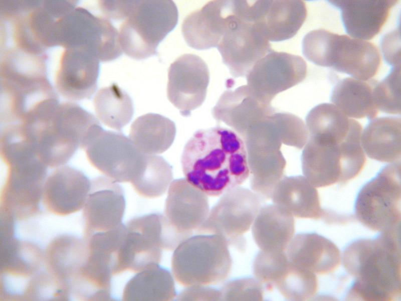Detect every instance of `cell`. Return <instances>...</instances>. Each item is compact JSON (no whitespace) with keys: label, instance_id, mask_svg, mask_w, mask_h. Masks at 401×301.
Masks as SVG:
<instances>
[{"label":"cell","instance_id":"44dd1931","mask_svg":"<svg viewBox=\"0 0 401 301\" xmlns=\"http://www.w3.org/2000/svg\"><path fill=\"white\" fill-rule=\"evenodd\" d=\"M91 182L83 173L69 166L58 167L46 178L42 204L49 212L66 216L83 208Z\"/></svg>","mask_w":401,"mask_h":301},{"label":"cell","instance_id":"d590c367","mask_svg":"<svg viewBox=\"0 0 401 301\" xmlns=\"http://www.w3.org/2000/svg\"><path fill=\"white\" fill-rule=\"evenodd\" d=\"M222 300H261L263 284L255 278H242L227 282L221 289Z\"/></svg>","mask_w":401,"mask_h":301},{"label":"cell","instance_id":"7c38bea8","mask_svg":"<svg viewBox=\"0 0 401 301\" xmlns=\"http://www.w3.org/2000/svg\"><path fill=\"white\" fill-rule=\"evenodd\" d=\"M90 164L116 182H129L141 172L145 155L122 133L97 127L84 149Z\"/></svg>","mask_w":401,"mask_h":301},{"label":"cell","instance_id":"d6a6232c","mask_svg":"<svg viewBox=\"0 0 401 301\" xmlns=\"http://www.w3.org/2000/svg\"><path fill=\"white\" fill-rule=\"evenodd\" d=\"M276 287L284 297L291 300H306L317 292L316 274L299 268L287 260L284 273Z\"/></svg>","mask_w":401,"mask_h":301},{"label":"cell","instance_id":"ba28073f","mask_svg":"<svg viewBox=\"0 0 401 301\" xmlns=\"http://www.w3.org/2000/svg\"><path fill=\"white\" fill-rule=\"evenodd\" d=\"M400 195L399 161L383 167L362 187L355 203L356 218L381 233L400 229Z\"/></svg>","mask_w":401,"mask_h":301},{"label":"cell","instance_id":"7a4b0ae2","mask_svg":"<svg viewBox=\"0 0 401 301\" xmlns=\"http://www.w3.org/2000/svg\"><path fill=\"white\" fill-rule=\"evenodd\" d=\"M181 163L186 180L211 197L236 189L250 175L243 140L224 127L196 131L184 147Z\"/></svg>","mask_w":401,"mask_h":301},{"label":"cell","instance_id":"603a6c76","mask_svg":"<svg viewBox=\"0 0 401 301\" xmlns=\"http://www.w3.org/2000/svg\"><path fill=\"white\" fill-rule=\"evenodd\" d=\"M339 10L345 32L359 40L371 39L379 33L391 9L398 2L389 0L327 1Z\"/></svg>","mask_w":401,"mask_h":301},{"label":"cell","instance_id":"ac0fdd59","mask_svg":"<svg viewBox=\"0 0 401 301\" xmlns=\"http://www.w3.org/2000/svg\"><path fill=\"white\" fill-rule=\"evenodd\" d=\"M125 207L123 191L116 182L106 176L92 180L83 207L84 238L121 224Z\"/></svg>","mask_w":401,"mask_h":301},{"label":"cell","instance_id":"52a82bcc","mask_svg":"<svg viewBox=\"0 0 401 301\" xmlns=\"http://www.w3.org/2000/svg\"><path fill=\"white\" fill-rule=\"evenodd\" d=\"M178 18L172 1H131L119 33L122 51L137 60L156 54L159 44L175 28Z\"/></svg>","mask_w":401,"mask_h":301},{"label":"cell","instance_id":"9c48e42d","mask_svg":"<svg viewBox=\"0 0 401 301\" xmlns=\"http://www.w3.org/2000/svg\"><path fill=\"white\" fill-rule=\"evenodd\" d=\"M57 44L65 49H86L102 62L115 60L123 52L119 33L111 23L80 7L59 19Z\"/></svg>","mask_w":401,"mask_h":301},{"label":"cell","instance_id":"5b68a950","mask_svg":"<svg viewBox=\"0 0 401 301\" xmlns=\"http://www.w3.org/2000/svg\"><path fill=\"white\" fill-rule=\"evenodd\" d=\"M302 50L313 63L363 81L375 75L380 63L379 53L374 44L321 29L305 36Z\"/></svg>","mask_w":401,"mask_h":301},{"label":"cell","instance_id":"484cf974","mask_svg":"<svg viewBox=\"0 0 401 301\" xmlns=\"http://www.w3.org/2000/svg\"><path fill=\"white\" fill-rule=\"evenodd\" d=\"M294 232V217L275 204L261 208L252 225L256 244L266 252L285 251Z\"/></svg>","mask_w":401,"mask_h":301},{"label":"cell","instance_id":"8d00e7d4","mask_svg":"<svg viewBox=\"0 0 401 301\" xmlns=\"http://www.w3.org/2000/svg\"><path fill=\"white\" fill-rule=\"evenodd\" d=\"M181 300H222L221 290L208 285H195L188 287L177 297Z\"/></svg>","mask_w":401,"mask_h":301},{"label":"cell","instance_id":"ffe728a7","mask_svg":"<svg viewBox=\"0 0 401 301\" xmlns=\"http://www.w3.org/2000/svg\"><path fill=\"white\" fill-rule=\"evenodd\" d=\"M100 61L86 49H65L56 74L58 91L71 100L90 98L97 88Z\"/></svg>","mask_w":401,"mask_h":301},{"label":"cell","instance_id":"3957f363","mask_svg":"<svg viewBox=\"0 0 401 301\" xmlns=\"http://www.w3.org/2000/svg\"><path fill=\"white\" fill-rule=\"evenodd\" d=\"M400 230L360 239L345 248L343 263L354 278L347 299L394 300L400 297Z\"/></svg>","mask_w":401,"mask_h":301},{"label":"cell","instance_id":"7402d4cb","mask_svg":"<svg viewBox=\"0 0 401 301\" xmlns=\"http://www.w3.org/2000/svg\"><path fill=\"white\" fill-rule=\"evenodd\" d=\"M234 12V1L209 2L183 20L181 31L185 42L197 50L217 48Z\"/></svg>","mask_w":401,"mask_h":301},{"label":"cell","instance_id":"9a60e30c","mask_svg":"<svg viewBox=\"0 0 401 301\" xmlns=\"http://www.w3.org/2000/svg\"><path fill=\"white\" fill-rule=\"evenodd\" d=\"M261 208L256 195L236 188L225 194L196 231L220 235L229 244L249 230Z\"/></svg>","mask_w":401,"mask_h":301},{"label":"cell","instance_id":"836d02e7","mask_svg":"<svg viewBox=\"0 0 401 301\" xmlns=\"http://www.w3.org/2000/svg\"><path fill=\"white\" fill-rule=\"evenodd\" d=\"M378 110L390 114L400 113V66H393L381 81H376L373 88Z\"/></svg>","mask_w":401,"mask_h":301},{"label":"cell","instance_id":"8992f818","mask_svg":"<svg viewBox=\"0 0 401 301\" xmlns=\"http://www.w3.org/2000/svg\"><path fill=\"white\" fill-rule=\"evenodd\" d=\"M228 245L226 239L218 234L189 237L174 249L171 260L174 278L186 287L223 281L232 267Z\"/></svg>","mask_w":401,"mask_h":301},{"label":"cell","instance_id":"2e32d148","mask_svg":"<svg viewBox=\"0 0 401 301\" xmlns=\"http://www.w3.org/2000/svg\"><path fill=\"white\" fill-rule=\"evenodd\" d=\"M163 215L152 214L131 220L126 225L121 248L122 271L140 272L158 265L161 259Z\"/></svg>","mask_w":401,"mask_h":301},{"label":"cell","instance_id":"d6986e66","mask_svg":"<svg viewBox=\"0 0 401 301\" xmlns=\"http://www.w3.org/2000/svg\"><path fill=\"white\" fill-rule=\"evenodd\" d=\"M251 2L249 20L268 40L280 42L294 37L307 16L305 3L298 0Z\"/></svg>","mask_w":401,"mask_h":301},{"label":"cell","instance_id":"e575fe53","mask_svg":"<svg viewBox=\"0 0 401 301\" xmlns=\"http://www.w3.org/2000/svg\"><path fill=\"white\" fill-rule=\"evenodd\" d=\"M287 263L285 251L260 250L253 264L255 278L267 287H276L285 271Z\"/></svg>","mask_w":401,"mask_h":301},{"label":"cell","instance_id":"30bf717a","mask_svg":"<svg viewBox=\"0 0 401 301\" xmlns=\"http://www.w3.org/2000/svg\"><path fill=\"white\" fill-rule=\"evenodd\" d=\"M209 211L205 194L186 179L172 181L163 215V236L166 246L174 249L202 225Z\"/></svg>","mask_w":401,"mask_h":301},{"label":"cell","instance_id":"f546056e","mask_svg":"<svg viewBox=\"0 0 401 301\" xmlns=\"http://www.w3.org/2000/svg\"><path fill=\"white\" fill-rule=\"evenodd\" d=\"M176 293L170 272L158 265L150 266L134 276L126 285L125 300H169Z\"/></svg>","mask_w":401,"mask_h":301},{"label":"cell","instance_id":"277c9868","mask_svg":"<svg viewBox=\"0 0 401 301\" xmlns=\"http://www.w3.org/2000/svg\"><path fill=\"white\" fill-rule=\"evenodd\" d=\"M99 121L71 102L59 104L45 121L33 125L38 157L48 167L65 164L78 147L84 149Z\"/></svg>","mask_w":401,"mask_h":301},{"label":"cell","instance_id":"4316f807","mask_svg":"<svg viewBox=\"0 0 401 301\" xmlns=\"http://www.w3.org/2000/svg\"><path fill=\"white\" fill-rule=\"evenodd\" d=\"M361 144L370 158L381 162H397L401 155L400 118L373 119L361 134Z\"/></svg>","mask_w":401,"mask_h":301},{"label":"cell","instance_id":"f1b7e54d","mask_svg":"<svg viewBox=\"0 0 401 301\" xmlns=\"http://www.w3.org/2000/svg\"><path fill=\"white\" fill-rule=\"evenodd\" d=\"M376 81L341 79L333 88L331 101L347 116L373 119L378 112L373 94Z\"/></svg>","mask_w":401,"mask_h":301},{"label":"cell","instance_id":"cb8c5ba5","mask_svg":"<svg viewBox=\"0 0 401 301\" xmlns=\"http://www.w3.org/2000/svg\"><path fill=\"white\" fill-rule=\"evenodd\" d=\"M285 252L290 264L315 274L331 273L341 262L336 245L315 233H300L293 237Z\"/></svg>","mask_w":401,"mask_h":301},{"label":"cell","instance_id":"1f68e13d","mask_svg":"<svg viewBox=\"0 0 401 301\" xmlns=\"http://www.w3.org/2000/svg\"><path fill=\"white\" fill-rule=\"evenodd\" d=\"M172 180L171 166L162 157L145 155L143 167L131 184L141 196L155 198L165 193Z\"/></svg>","mask_w":401,"mask_h":301},{"label":"cell","instance_id":"e0dca14e","mask_svg":"<svg viewBox=\"0 0 401 301\" xmlns=\"http://www.w3.org/2000/svg\"><path fill=\"white\" fill-rule=\"evenodd\" d=\"M209 81L206 62L196 55L184 54L168 69L167 98L182 115L187 116L204 102Z\"/></svg>","mask_w":401,"mask_h":301},{"label":"cell","instance_id":"8fae6325","mask_svg":"<svg viewBox=\"0 0 401 301\" xmlns=\"http://www.w3.org/2000/svg\"><path fill=\"white\" fill-rule=\"evenodd\" d=\"M7 167L1 193V215L15 221L40 213L48 167L39 159Z\"/></svg>","mask_w":401,"mask_h":301},{"label":"cell","instance_id":"5bb4252c","mask_svg":"<svg viewBox=\"0 0 401 301\" xmlns=\"http://www.w3.org/2000/svg\"><path fill=\"white\" fill-rule=\"evenodd\" d=\"M307 65L300 56L272 50L259 60L247 75L249 87L269 103L277 93L302 82Z\"/></svg>","mask_w":401,"mask_h":301},{"label":"cell","instance_id":"83f0119b","mask_svg":"<svg viewBox=\"0 0 401 301\" xmlns=\"http://www.w3.org/2000/svg\"><path fill=\"white\" fill-rule=\"evenodd\" d=\"M175 133L173 121L160 114L149 113L133 122L129 138L141 153L154 155L163 153L171 146Z\"/></svg>","mask_w":401,"mask_h":301},{"label":"cell","instance_id":"4fadbf2b","mask_svg":"<svg viewBox=\"0 0 401 301\" xmlns=\"http://www.w3.org/2000/svg\"><path fill=\"white\" fill-rule=\"evenodd\" d=\"M217 48L235 78L246 76L259 60L273 50L254 24L241 18L235 5V13Z\"/></svg>","mask_w":401,"mask_h":301},{"label":"cell","instance_id":"d4e9b609","mask_svg":"<svg viewBox=\"0 0 401 301\" xmlns=\"http://www.w3.org/2000/svg\"><path fill=\"white\" fill-rule=\"evenodd\" d=\"M273 201L293 217L323 219L330 223L333 213L321 207L315 188L304 177H292L285 179L273 194Z\"/></svg>","mask_w":401,"mask_h":301},{"label":"cell","instance_id":"74e56055","mask_svg":"<svg viewBox=\"0 0 401 301\" xmlns=\"http://www.w3.org/2000/svg\"><path fill=\"white\" fill-rule=\"evenodd\" d=\"M392 35L384 36L381 41V47L385 61L390 65L400 66V53L397 52V31H395Z\"/></svg>","mask_w":401,"mask_h":301},{"label":"cell","instance_id":"4dcf8cb0","mask_svg":"<svg viewBox=\"0 0 401 301\" xmlns=\"http://www.w3.org/2000/svg\"><path fill=\"white\" fill-rule=\"evenodd\" d=\"M93 102L98 119L115 130H121L133 116L134 108L131 97L116 83L100 89Z\"/></svg>","mask_w":401,"mask_h":301},{"label":"cell","instance_id":"6da1fadb","mask_svg":"<svg viewBox=\"0 0 401 301\" xmlns=\"http://www.w3.org/2000/svg\"><path fill=\"white\" fill-rule=\"evenodd\" d=\"M306 120L310 138L302 153V166L310 183L324 187L356 177L366 160L361 124L330 104L311 110Z\"/></svg>","mask_w":401,"mask_h":301}]
</instances>
